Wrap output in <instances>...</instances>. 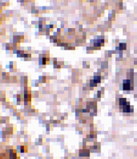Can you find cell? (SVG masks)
<instances>
[{
  "mask_svg": "<svg viewBox=\"0 0 137 159\" xmlns=\"http://www.w3.org/2000/svg\"><path fill=\"white\" fill-rule=\"evenodd\" d=\"M0 159H20V158L16 150H6L0 153Z\"/></svg>",
  "mask_w": 137,
  "mask_h": 159,
  "instance_id": "1",
  "label": "cell"
},
{
  "mask_svg": "<svg viewBox=\"0 0 137 159\" xmlns=\"http://www.w3.org/2000/svg\"><path fill=\"white\" fill-rule=\"evenodd\" d=\"M120 108L123 113H129L132 111L130 109V104H129L125 98H120Z\"/></svg>",
  "mask_w": 137,
  "mask_h": 159,
  "instance_id": "2",
  "label": "cell"
},
{
  "mask_svg": "<svg viewBox=\"0 0 137 159\" xmlns=\"http://www.w3.org/2000/svg\"><path fill=\"white\" fill-rule=\"evenodd\" d=\"M133 88V83L131 82V79L125 80L123 83V89L124 90H131Z\"/></svg>",
  "mask_w": 137,
  "mask_h": 159,
  "instance_id": "3",
  "label": "cell"
}]
</instances>
